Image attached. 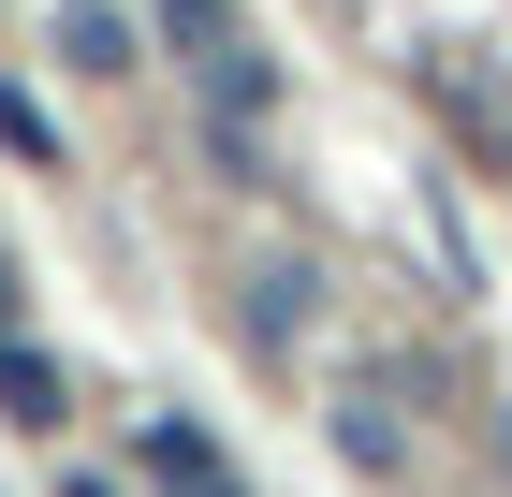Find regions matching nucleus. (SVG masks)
<instances>
[{
	"instance_id": "nucleus-1",
	"label": "nucleus",
	"mask_w": 512,
	"mask_h": 497,
	"mask_svg": "<svg viewBox=\"0 0 512 497\" xmlns=\"http://www.w3.org/2000/svg\"><path fill=\"white\" fill-rule=\"evenodd\" d=\"M147 44H176V59L205 74V103H220V117H264V103H278V59H264V30H249L235 0H161Z\"/></svg>"
},
{
	"instance_id": "nucleus-2",
	"label": "nucleus",
	"mask_w": 512,
	"mask_h": 497,
	"mask_svg": "<svg viewBox=\"0 0 512 497\" xmlns=\"http://www.w3.org/2000/svg\"><path fill=\"white\" fill-rule=\"evenodd\" d=\"M44 44H59V74H88V88H132V74H147V30H132L118 0H59Z\"/></svg>"
},
{
	"instance_id": "nucleus-3",
	"label": "nucleus",
	"mask_w": 512,
	"mask_h": 497,
	"mask_svg": "<svg viewBox=\"0 0 512 497\" xmlns=\"http://www.w3.org/2000/svg\"><path fill=\"white\" fill-rule=\"evenodd\" d=\"M0 424H15V439H59V424H74V381H59L44 337H0Z\"/></svg>"
},
{
	"instance_id": "nucleus-4",
	"label": "nucleus",
	"mask_w": 512,
	"mask_h": 497,
	"mask_svg": "<svg viewBox=\"0 0 512 497\" xmlns=\"http://www.w3.org/2000/svg\"><path fill=\"white\" fill-rule=\"evenodd\" d=\"M132 454H147V483H161V497H249L235 468H220V439H205V424H176V410H161Z\"/></svg>"
},
{
	"instance_id": "nucleus-5",
	"label": "nucleus",
	"mask_w": 512,
	"mask_h": 497,
	"mask_svg": "<svg viewBox=\"0 0 512 497\" xmlns=\"http://www.w3.org/2000/svg\"><path fill=\"white\" fill-rule=\"evenodd\" d=\"M337 454H352V468H395V410H381V381L337 395Z\"/></svg>"
},
{
	"instance_id": "nucleus-6",
	"label": "nucleus",
	"mask_w": 512,
	"mask_h": 497,
	"mask_svg": "<svg viewBox=\"0 0 512 497\" xmlns=\"http://www.w3.org/2000/svg\"><path fill=\"white\" fill-rule=\"evenodd\" d=\"M249 337H308V264H264V278H249Z\"/></svg>"
},
{
	"instance_id": "nucleus-7",
	"label": "nucleus",
	"mask_w": 512,
	"mask_h": 497,
	"mask_svg": "<svg viewBox=\"0 0 512 497\" xmlns=\"http://www.w3.org/2000/svg\"><path fill=\"white\" fill-rule=\"evenodd\" d=\"M0 147L30 161V176H59V117H44V103H30V88H15V74H0Z\"/></svg>"
},
{
	"instance_id": "nucleus-8",
	"label": "nucleus",
	"mask_w": 512,
	"mask_h": 497,
	"mask_svg": "<svg viewBox=\"0 0 512 497\" xmlns=\"http://www.w3.org/2000/svg\"><path fill=\"white\" fill-rule=\"evenodd\" d=\"M15 307H30V278H15V249H0V337H15Z\"/></svg>"
},
{
	"instance_id": "nucleus-9",
	"label": "nucleus",
	"mask_w": 512,
	"mask_h": 497,
	"mask_svg": "<svg viewBox=\"0 0 512 497\" xmlns=\"http://www.w3.org/2000/svg\"><path fill=\"white\" fill-rule=\"evenodd\" d=\"M498 468H512V395H498Z\"/></svg>"
},
{
	"instance_id": "nucleus-10",
	"label": "nucleus",
	"mask_w": 512,
	"mask_h": 497,
	"mask_svg": "<svg viewBox=\"0 0 512 497\" xmlns=\"http://www.w3.org/2000/svg\"><path fill=\"white\" fill-rule=\"evenodd\" d=\"M59 497H118V483H59Z\"/></svg>"
}]
</instances>
